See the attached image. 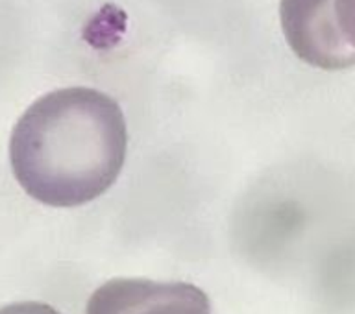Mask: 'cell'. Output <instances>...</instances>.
I'll list each match as a JSON object with an SVG mask.
<instances>
[{"instance_id":"1","label":"cell","mask_w":355,"mask_h":314,"mask_svg":"<svg viewBox=\"0 0 355 314\" xmlns=\"http://www.w3.org/2000/svg\"><path fill=\"white\" fill-rule=\"evenodd\" d=\"M128 150L124 113L110 94L67 87L43 94L17 121L10 139L13 176L33 200L78 207L121 176Z\"/></svg>"},{"instance_id":"2","label":"cell","mask_w":355,"mask_h":314,"mask_svg":"<svg viewBox=\"0 0 355 314\" xmlns=\"http://www.w3.org/2000/svg\"><path fill=\"white\" fill-rule=\"evenodd\" d=\"M337 0H282L283 35L300 60L322 71L355 65V46L338 24Z\"/></svg>"},{"instance_id":"3","label":"cell","mask_w":355,"mask_h":314,"mask_svg":"<svg viewBox=\"0 0 355 314\" xmlns=\"http://www.w3.org/2000/svg\"><path fill=\"white\" fill-rule=\"evenodd\" d=\"M85 314H211V302L193 283L116 277L94 290Z\"/></svg>"},{"instance_id":"4","label":"cell","mask_w":355,"mask_h":314,"mask_svg":"<svg viewBox=\"0 0 355 314\" xmlns=\"http://www.w3.org/2000/svg\"><path fill=\"white\" fill-rule=\"evenodd\" d=\"M335 8L344 37L355 46V0H337Z\"/></svg>"},{"instance_id":"5","label":"cell","mask_w":355,"mask_h":314,"mask_svg":"<svg viewBox=\"0 0 355 314\" xmlns=\"http://www.w3.org/2000/svg\"><path fill=\"white\" fill-rule=\"evenodd\" d=\"M0 314H61L41 302H19V304H10L0 309Z\"/></svg>"}]
</instances>
